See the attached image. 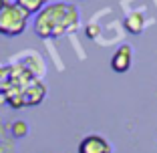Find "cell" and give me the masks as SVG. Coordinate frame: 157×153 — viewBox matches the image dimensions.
Listing matches in <instances>:
<instances>
[{
  "label": "cell",
  "instance_id": "cell-10",
  "mask_svg": "<svg viewBox=\"0 0 157 153\" xmlns=\"http://www.w3.org/2000/svg\"><path fill=\"white\" fill-rule=\"evenodd\" d=\"M6 2H8V0H0V8H2V6H4Z\"/></svg>",
  "mask_w": 157,
  "mask_h": 153
},
{
  "label": "cell",
  "instance_id": "cell-2",
  "mask_svg": "<svg viewBox=\"0 0 157 153\" xmlns=\"http://www.w3.org/2000/svg\"><path fill=\"white\" fill-rule=\"evenodd\" d=\"M28 22V14L16 2H6L0 8V34L6 36H18L24 33Z\"/></svg>",
  "mask_w": 157,
  "mask_h": 153
},
{
  "label": "cell",
  "instance_id": "cell-6",
  "mask_svg": "<svg viewBox=\"0 0 157 153\" xmlns=\"http://www.w3.org/2000/svg\"><path fill=\"white\" fill-rule=\"evenodd\" d=\"M143 26H145V18H143V14H141V12L129 14L127 20H125V28H127L131 34H139L141 30H143Z\"/></svg>",
  "mask_w": 157,
  "mask_h": 153
},
{
  "label": "cell",
  "instance_id": "cell-9",
  "mask_svg": "<svg viewBox=\"0 0 157 153\" xmlns=\"http://www.w3.org/2000/svg\"><path fill=\"white\" fill-rule=\"evenodd\" d=\"M97 34H99V26H97V24H95V26H93V24H89V26H87V36L89 38H95Z\"/></svg>",
  "mask_w": 157,
  "mask_h": 153
},
{
  "label": "cell",
  "instance_id": "cell-8",
  "mask_svg": "<svg viewBox=\"0 0 157 153\" xmlns=\"http://www.w3.org/2000/svg\"><path fill=\"white\" fill-rule=\"evenodd\" d=\"M12 133H14V137H24L26 135V123L24 121H16L12 125Z\"/></svg>",
  "mask_w": 157,
  "mask_h": 153
},
{
  "label": "cell",
  "instance_id": "cell-5",
  "mask_svg": "<svg viewBox=\"0 0 157 153\" xmlns=\"http://www.w3.org/2000/svg\"><path fill=\"white\" fill-rule=\"evenodd\" d=\"M44 97V85L40 81H30L26 89L22 91V103L24 105H38Z\"/></svg>",
  "mask_w": 157,
  "mask_h": 153
},
{
  "label": "cell",
  "instance_id": "cell-7",
  "mask_svg": "<svg viewBox=\"0 0 157 153\" xmlns=\"http://www.w3.org/2000/svg\"><path fill=\"white\" fill-rule=\"evenodd\" d=\"M14 2H16V4L22 8L24 12L28 14V16H30V14L40 12V10L46 6V0H14Z\"/></svg>",
  "mask_w": 157,
  "mask_h": 153
},
{
  "label": "cell",
  "instance_id": "cell-1",
  "mask_svg": "<svg viewBox=\"0 0 157 153\" xmlns=\"http://www.w3.org/2000/svg\"><path fill=\"white\" fill-rule=\"evenodd\" d=\"M78 22V12L73 4H48L38 12L34 20V33L40 38H51V36H63L71 33Z\"/></svg>",
  "mask_w": 157,
  "mask_h": 153
},
{
  "label": "cell",
  "instance_id": "cell-3",
  "mask_svg": "<svg viewBox=\"0 0 157 153\" xmlns=\"http://www.w3.org/2000/svg\"><path fill=\"white\" fill-rule=\"evenodd\" d=\"M78 153H111V145L99 135H89L81 141Z\"/></svg>",
  "mask_w": 157,
  "mask_h": 153
},
{
  "label": "cell",
  "instance_id": "cell-4",
  "mask_svg": "<svg viewBox=\"0 0 157 153\" xmlns=\"http://www.w3.org/2000/svg\"><path fill=\"white\" fill-rule=\"evenodd\" d=\"M131 67V47L129 44H123L119 47V51L113 55L111 59V69L115 73H127Z\"/></svg>",
  "mask_w": 157,
  "mask_h": 153
}]
</instances>
